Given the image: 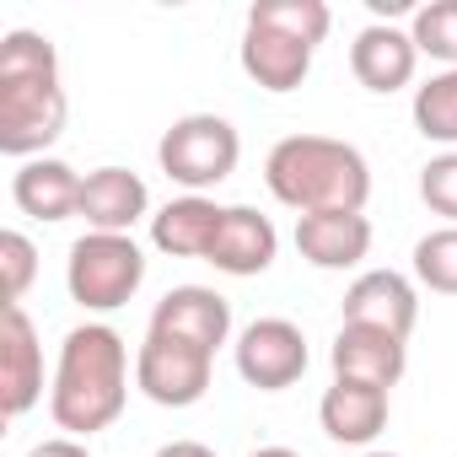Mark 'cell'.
I'll return each mask as SVG.
<instances>
[{
  "label": "cell",
  "instance_id": "cell-1",
  "mask_svg": "<svg viewBox=\"0 0 457 457\" xmlns=\"http://www.w3.org/2000/svg\"><path fill=\"white\" fill-rule=\"evenodd\" d=\"M71 103L60 87V54L44 33L17 28L0 38V151L33 162L65 135Z\"/></svg>",
  "mask_w": 457,
  "mask_h": 457
},
{
  "label": "cell",
  "instance_id": "cell-2",
  "mask_svg": "<svg viewBox=\"0 0 457 457\" xmlns=\"http://www.w3.org/2000/svg\"><path fill=\"white\" fill-rule=\"evenodd\" d=\"M129 403V345L108 323H81L65 334L54 382H49V414L65 436L87 441L108 430Z\"/></svg>",
  "mask_w": 457,
  "mask_h": 457
},
{
  "label": "cell",
  "instance_id": "cell-3",
  "mask_svg": "<svg viewBox=\"0 0 457 457\" xmlns=\"http://www.w3.org/2000/svg\"><path fill=\"white\" fill-rule=\"evenodd\" d=\"M264 183L296 215H328V210L366 215L371 162L361 156V145L334 135H286L264 162Z\"/></svg>",
  "mask_w": 457,
  "mask_h": 457
},
{
  "label": "cell",
  "instance_id": "cell-4",
  "mask_svg": "<svg viewBox=\"0 0 457 457\" xmlns=\"http://www.w3.org/2000/svg\"><path fill=\"white\" fill-rule=\"evenodd\" d=\"M145 286V253L124 232H87L71 243L65 259V291L87 312H119Z\"/></svg>",
  "mask_w": 457,
  "mask_h": 457
},
{
  "label": "cell",
  "instance_id": "cell-5",
  "mask_svg": "<svg viewBox=\"0 0 457 457\" xmlns=\"http://www.w3.org/2000/svg\"><path fill=\"white\" fill-rule=\"evenodd\" d=\"M156 162H162V172L178 188L204 194V188H215V183H226L237 172L243 135L232 129V119H220V113H183V119H172L162 129Z\"/></svg>",
  "mask_w": 457,
  "mask_h": 457
},
{
  "label": "cell",
  "instance_id": "cell-6",
  "mask_svg": "<svg viewBox=\"0 0 457 457\" xmlns=\"http://www.w3.org/2000/svg\"><path fill=\"white\" fill-rule=\"evenodd\" d=\"M210 371H215V355L172 334L145 328V345L135 350V387L162 409H194L210 393Z\"/></svg>",
  "mask_w": 457,
  "mask_h": 457
},
{
  "label": "cell",
  "instance_id": "cell-7",
  "mask_svg": "<svg viewBox=\"0 0 457 457\" xmlns=\"http://www.w3.org/2000/svg\"><path fill=\"white\" fill-rule=\"evenodd\" d=\"M232 355H237V377L248 382V387H259V393H286V387H296L302 377H307V334L291 323V318H253L243 334H237V345H232Z\"/></svg>",
  "mask_w": 457,
  "mask_h": 457
},
{
  "label": "cell",
  "instance_id": "cell-8",
  "mask_svg": "<svg viewBox=\"0 0 457 457\" xmlns=\"http://www.w3.org/2000/svg\"><path fill=\"white\" fill-rule=\"evenodd\" d=\"M38 398H44L38 328L22 307H6V323H0V409H6V420H22L28 409H38Z\"/></svg>",
  "mask_w": 457,
  "mask_h": 457
},
{
  "label": "cell",
  "instance_id": "cell-9",
  "mask_svg": "<svg viewBox=\"0 0 457 457\" xmlns=\"http://www.w3.org/2000/svg\"><path fill=\"white\" fill-rule=\"evenodd\" d=\"M328 361H334V377L371 382V387L393 393L409 371V339H398L387 328H371V323H339Z\"/></svg>",
  "mask_w": 457,
  "mask_h": 457
},
{
  "label": "cell",
  "instance_id": "cell-10",
  "mask_svg": "<svg viewBox=\"0 0 457 457\" xmlns=\"http://www.w3.org/2000/svg\"><path fill=\"white\" fill-rule=\"evenodd\" d=\"M151 334H172V339H188L215 355L232 339V302L210 286H172L151 312Z\"/></svg>",
  "mask_w": 457,
  "mask_h": 457
},
{
  "label": "cell",
  "instance_id": "cell-11",
  "mask_svg": "<svg viewBox=\"0 0 457 457\" xmlns=\"http://www.w3.org/2000/svg\"><path fill=\"white\" fill-rule=\"evenodd\" d=\"M350 71L366 92L387 97V92H403L420 71V49L409 38V28H393V22H366L350 44Z\"/></svg>",
  "mask_w": 457,
  "mask_h": 457
},
{
  "label": "cell",
  "instance_id": "cell-12",
  "mask_svg": "<svg viewBox=\"0 0 457 457\" xmlns=\"http://www.w3.org/2000/svg\"><path fill=\"white\" fill-rule=\"evenodd\" d=\"M345 323H371V328H387L398 339L414 334L420 323V291L409 275L398 270H366L350 280L345 291Z\"/></svg>",
  "mask_w": 457,
  "mask_h": 457
},
{
  "label": "cell",
  "instance_id": "cell-13",
  "mask_svg": "<svg viewBox=\"0 0 457 457\" xmlns=\"http://www.w3.org/2000/svg\"><path fill=\"white\" fill-rule=\"evenodd\" d=\"M280 253V232H275V220L259 215L253 204H226V220H220V232H215V248L204 264H215L220 275H264Z\"/></svg>",
  "mask_w": 457,
  "mask_h": 457
},
{
  "label": "cell",
  "instance_id": "cell-14",
  "mask_svg": "<svg viewBox=\"0 0 457 457\" xmlns=\"http://www.w3.org/2000/svg\"><path fill=\"white\" fill-rule=\"evenodd\" d=\"M151 210V194H145V178L129 172V167H92L87 183H81V220H87V232H124L129 237V226L145 220Z\"/></svg>",
  "mask_w": 457,
  "mask_h": 457
},
{
  "label": "cell",
  "instance_id": "cell-15",
  "mask_svg": "<svg viewBox=\"0 0 457 457\" xmlns=\"http://www.w3.org/2000/svg\"><path fill=\"white\" fill-rule=\"evenodd\" d=\"M387 409H393L387 403V387L334 377V387L318 403V420H323V436L328 441H339V446H371L387 430Z\"/></svg>",
  "mask_w": 457,
  "mask_h": 457
},
{
  "label": "cell",
  "instance_id": "cell-16",
  "mask_svg": "<svg viewBox=\"0 0 457 457\" xmlns=\"http://www.w3.org/2000/svg\"><path fill=\"white\" fill-rule=\"evenodd\" d=\"M220 220H226V204H215V199H204V194L167 199V204L151 215V248L167 253V259H210Z\"/></svg>",
  "mask_w": 457,
  "mask_h": 457
},
{
  "label": "cell",
  "instance_id": "cell-17",
  "mask_svg": "<svg viewBox=\"0 0 457 457\" xmlns=\"http://www.w3.org/2000/svg\"><path fill=\"white\" fill-rule=\"evenodd\" d=\"M296 253L312 270H355L371 253V220L350 215V210L296 215Z\"/></svg>",
  "mask_w": 457,
  "mask_h": 457
},
{
  "label": "cell",
  "instance_id": "cell-18",
  "mask_svg": "<svg viewBox=\"0 0 457 457\" xmlns=\"http://www.w3.org/2000/svg\"><path fill=\"white\" fill-rule=\"evenodd\" d=\"M312 54H318L312 44H296V38H286L275 28H259V22L243 28V49H237L248 81H259L264 92H296L312 76Z\"/></svg>",
  "mask_w": 457,
  "mask_h": 457
},
{
  "label": "cell",
  "instance_id": "cell-19",
  "mask_svg": "<svg viewBox=\"0 0 457 457\" xmlns=\"http://www.w3.org/2000/svg\"><path fill=\"white\" fill-rule=\"evenodd\" d=\"M81 183H87V178H81L71 162H60V156H33V162L17 167L12 199H17V210L33 215V220H71V215L81 210Z\"/></svg>",
  "mask_w": 457,
  "mask_h": 457
},
{
  "label": "cell",
  "instance_id": "cell-20",
  "mask_svg": "<svg viewBox=\"0 0 457 457\" xmlns=\"http://www.w3.org/2000/svg\"><path fill=\"white\" fill-rule=\"evenodd\" d=\"M248 22L275 28V33H286V38L318 49V44L328 38V28H334V12L323 6V0H253V6H248Z\"/></svg>",
  "mask_w": 457,
  "mask_h": 457
},
{
  "label": "cell",
  "instance_id": "cell-21",
  "mask_svg": "<svg viewBox=\"0 0 457 457\" xmlns=\"http://www.w3.org/2000/svg\"><path fill=\"white\" fill-rule=\"evenodd\" d=\"M409 113H414V129H420L425 140L457 151V71H441V76H430L425 87H414Z\"/></svg>",
  "mask_w": 457,
  "mask_h": 457
},
{
  "label": "cell",
  "instance_id": "cell-22",
  "mask_svg": "<svg viewBox=\"0 0 457 457\" xmlns=\"http://www.w3.org/2000/svg\"><path fill=\"white\" fill-rule=\"evenodd\" d=\"M409 38H414L420 54H430L446 71H457V0H430V6H414Z\"/></svg>",
  "mask_w": 457,
  "mask_h": 457
},
{
  "label": "cell",
  "instance_id": "cell-23",
  "mask_svg": "<svg viewBox=\"0 0 457 457\" xmlns=\"http://www.w3.org/2000/svg\"><path fill=\"white\" fill-rule=\"evenodd\" d=\"M414 280L436 296H457V226H436L414 243Z\"/></svg>",
  "mask_w": 457,
  "mask_h": 457
},
{
  "label": "cell",
  "instance_id": "cell-24",
  "mask_svg": "<svg viewBox=\"0 0 457 457\" xmlns=\"http://www.w3.org/2000/svg\"><path fill=\"white\" fill-rule=\"evenodd\" d=\"M0 270H6V307H22L38 280V248L22 232H0Z\"/></svg>",
  "mask_w": 457,
  "mask_h": 457
},
{
  "label": "cell",
  "instance_id": "cell-25",
  "mask_svg": "<svg viewBox=\"0 0 457 457\" xmlns=\"http://www.w3.org/2000/svg\"><path fill=\"white\" fill-rule=\"evenodd\" d=\"M420 199H425L446 226H457V151H441V156L425 162V172H420Z\"/></svg>",
  "mask_w": 457,
  "mask_h": 457
},
{
  "label": "cell",
  "instance_id": "cell-26",
  "mask_svg": "<svg viewBox=\"0 0 457 457\" xmlns=\"http://www.w3.org/2000/svg\"><path fill=\"white\" fill-rule=\"evenodd\" d=\"M28 457H92V446L76 441V436H49V441H38Z\"/></svg>",
  "mask_w": 457,
  "mask_h": 457
},
{
  "label": "cell",
  "instance_id": "cell-27",
  "mask_svg": "<svg viewBox=\"0 0 457 457\" xmlns=\"http://www.w3.org/2000/svg\"><path fill=\"white\" fill-rule=\"evenodd\" d=\"M156 457H215V446H204V441H167V446H156Z\"/></svg>",
  "mask_w": 457,
  "mask_h": 457
},
{
  "label": "cell",
  "instance_id": "cell-28",
  "mask_svg": "<svg viewBox=\"0 0 457 457\" xmlns=\"http://www.w3.org/2000/svg\"><path fill=\"white\" fill-rule=\"evenodd\" d=\"M248 457H302L296 446H259V452H248Z\"/></svg>",
  "mask_w": 457,
  "mask_h": 457
},
{
  "label": "cell",
  "instance_id": "cell-29",
  "mask_svg": "<svg viewBox=\"0 0 457 457\" xmlns=\"http://www.w3.org/2000/svg\"><path fill=\"white\" fill-rule=\"evenodd\" d=\"M366 457H398V452H366Z\"/></svg>",
  "mask_w": 457,
  "mask_h": 457
}]
</instances>
